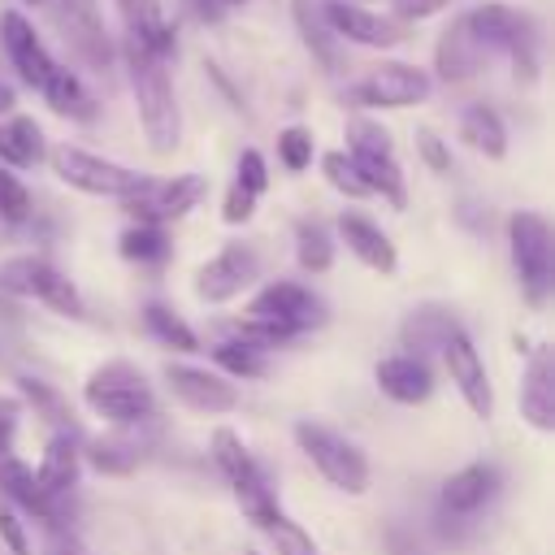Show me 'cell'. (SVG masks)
Here are the masks:
<instances>
[{"instance_id":"cell-1","label":"cell","mask_w":555,"mask_h":555,"mask_svg":"<svg viewBox=\"0 0 555 555\" xmlns=\"http://www.w3.org/2000/svg\"><path fill=\"white\" fill-rule=\"evenodd\" d=\"M121 61H126V74H130V91H134V104H139V121H143L147 147L160 152V156L173 152L178 139H182V121H178V100H173L165 61L152 48H143L134 35H126Z\"/></svg>"},{"instance_id":"cell-2","label":"cell","mask_w":555,"mask_h":555,"mask_svg":"<svg viewBox=\"0 0 555 555\" xmlns=\"http://www.w3.org/2000/svg\"><path fill=\"white\" fill-rule=\"evenodd\" d=\"M468 30L481 39L486 52H507L512 56V69L520 82H533L538 78V48H542V30H538V17L516 9V4H503V0H490V4H477L464 13Z\"/></svg>"},{"instance_id":"cell-3","label":"cell","mask_w":555,"mask_h":555,"mask_svg":"<svg viewBox=\"0 0 555 555\" xmlns=\"http://www.w3.org/2000/svg\"><path fill=\"white\" fill-rule=\"evenodd\" d=\"M82 399L95 416H104L113 425H139V421L156 416V395H152L147 377L126 360H113V364L95 369L82 386Z\"/></svg>"},{"instance_id":"cell-4","label":"cell","mask_w":555,"mask_h":555,"mask_svg":"<svg viewBox=\"0 0 555 555\" xmlns=\"http://www.w3.org/2000/svg\"><path fill=\"white\" fill-rule=\"evenodd\" d=\"M295 442L334 490H343V494H364L369 490V460L343 434H334V429H325L317 421H299L295 425Z\"/></svg>"},{"instance_id":"cell-5","label":"cell","mask_w":555,"mask_h":555,"mask_svg":"<svg viewBox=\"0 0 555 555\" xmlns=\"http://www.w3.org/2000/svg\"><path fill=\"white\" fill-rule=\"evenodd\" d=\"M0 291L22 295V299H39L52 312L74 317V321L87 317V304H82L78 286L52 260H43V256H13V260H4L0 264Z\"/></svg>"},{"instance_id":"cell-6","label":"cell","mask_w":555,"mask_h":555,"mask_svg":"<svg viewBox=\"0 0 555 555\" xmlns=\"http://www.w3.org/2000/svg\"><path fill=\"white\" fill-rule=\"evenodd\" d=\"M507 243H512V264H516V282H520L525 299L542 304L551 295V273H555L546 217L542 212H512L507 217Z\"/></svg>"},{"instance_id":"cell-7","label":"cell","mask_w":555,"mask_h":555,"mask_svg":"<svg viewBox=\"0 0 555 555\" xmlns=\"http://www.w3.org/2000/svg\"><path fill=\"white\" fill-rule=\"evenodd\" d=\"M204 191H208V182H204L199 173H173V178H147V173H143V182H139L121 204H126V212H130L134 221H143V225H165V221L186 217V212L204 199Z\"/></svg>"},{"instance_id":"cell-8","label":"cell","mask_w":555,"mask_h":555,"mask_svg":"<svg viewBox=\"0 0 555 555\" xmlns=\"http://www.w3.org/2000/svg\"><path fill=\"white\" fill-rule=\"evenodd\" d=\"M52 173H56L61 182H69L74 191L113 195V199H126V195L143 182L139 169H126V165H117V160H104V156L82 152V147H69V143L52 147Z\"/></svg>"},{"instance_id":"cell-9","label":"cell","mask_w":555,"mask_h":555,"mask_svg":"<svg viewBox=\"0 0 555 555\" xmlns=\"http://www.w3.org/2000/svg\"><path fill=\"white\" fill-rule=\"evenodd\" d=\"M212 460H217V468L225 473L234 499L243 503V512H247L251 520H264L269 512H278V503H273V494H269V481H264L260 464L251 460V451L243 447V438H238L234 429H217V434H212Z\"/></svg>"},{"instance_id":"cell-10","label":"cell","mask_w":555,"mask_h":555,"mask_svg":"<svg viewBox=\"0 0 555 555\" xmlns=\"http://www.w3.org/2000/svg\"><path fill=\"white\" fill-rule=\"evenodd\" d=\"M52 17H56V30L78 65H87L95 74H104L113 65V43H108L95 0H52Z\"/></svg>"},{"instance_id":"cell-11","label":"cell","mask_w":555,"mask_h":555,"mask_svg":"<svg viewBox=\"0 0 555 555\" xmlns=\"http://www.w3.org/2000/svg\"><path fill=\"white\" fill-rule=\"evenodd\" d=\"M425 95H429V74L403 61H382L347 91V100L360 108H412Z\"/></svg>"},{"instance_id":"cell-12","label":"cell","mask_w":555,"mask_h":555,"mask_svg":"<svg viewBox=\"0 0 555 555\" xmlns=\"http://www.w3.org/2000/svg\"><path fill=\"white\" fill-rule=\"evenodd\" d=\"M247 317L278 321V325L304 334V330H312V325L325 321V304H321V295H312V291L299 286V282H269V286H260V291L251 295Z\"/></svg>"},{"instance_id":"cell-13","label":"cell","mask_w":555,"mask_h":555,"mask_svg":"<svg viewBox=\"0 0 555 555\" xmlns=\"http://www.w3.org/2000/svg\"><path fill=\"white\" fill-rule=\"evenodd\" d=\"M442 360H447V373H451L460 399L468 403V412L486 421V416L494 412V390H490V377H486V364H481L473 338H468L460 325L447 334V343H442Z\"/></svg>"},{"instance_id":"cell-14","label":"cell","mask_w":555,"mask_h":555,"mask_svg":"<svg viewBox=\"0 0 555 555\" xmlns=\"http://www.w3.org/2000/svg\"><path fill=\"white\" fill-rule=\"evenodd\" d=\"M330 30L338 39H351V43H364V48H395L408 39V26H399L395 17H382L364 4H351V0H325L321 4Z\"/></svg>"},{"instance_id":"cell-15","label":"cell","mask_w":555,"mask_h":555,"mask_svg":"<svg viewBox=\"0 0 555 555\" xmlns=\"http://www.w3.org/2000/svg\"><path fill=\"white\" fill-rule=\"evenodd\" d=\"M251 282H256V256H251L243 243H230V247H221L208 264H199V273H195V295H199L204 304H225V299L243 295Z\"/></svg>"},{"instance_id":"cell-16","label":"cell","mask_w":555,"mask_h":555,"mask_svg":"<svg viewBox=\"0 0 555 555\" xmlns=\"http://www.w3.org/2000/svg\"><path fill=\"white\" fill-rule=\"evenodd\" d=\"M0 39H4V52H9L17 78H22L26 87L43 91V82H48L52 69H56V61H52V52L43 48V39L35 35V26H30L22 13L9 9V13L0 17Z\"/></svg>"},{"instance_id":"cell-17","label":"cell","mask_w":555,"mask_h":555,"mask_svg":"<svg viewBox=\"0 0 555 555\" xmlns=\"http://www.w3.org/2000/svg\"><path fill=\"white\" fill-rule=\"evenodd\" d=\"M165 382H169L173 399H182L186 408L208 412V416L230 412V408L238 403V390H234L225 377L208 373V369H191V364H173V360H169V364H165Z\"/></svg>"},{"instance_id":"cell-18","label":"cell","mask_w":555,"mask_h":555,"mask_svg":"<svg viewBox=\"0 0 555 555\" xmlns=\"http://www.w3.org/2000/svg\"><path fill=\"white\" fill-rule=\"evenodd\" d=\"M486 48H481V39L468 30V22H464V13L438 35V52H434V69H438V78L442 82H468V78H477L481 74V65H486Z\"/></svg>"},{"instance_id":"cell-19","label":"cell","mask_w":555,"mask_h":555,"mask_svg":"<svg viewBox=\"0 0 555 555\" xmlns=\"http://www.w3.org/2000/svg\"><path fill=\"white\" fill-rule=\"evenodd\" d=\"M520 416L542 434L555 429V356H551V347H533V356H529V369L520 382Z\"/></svg>"},{"instance_id":"cell-20","label":"cell","mask_w":555,"mask_h":555,"mask_svg":"<svg viewBox=\"0 0 555 555\" xmlns=\"http://www.w3.org/2000/svg\"><path fill=\"white\" fill-rule=\"evenodd\" d=\"M494 490H499V468L494 464H468V468H460L442 481V494H438L442 516L468 520L494 499Z\"/></svg>"},{"instance_id":"cell-21","label":"cell","mask_w":555,"mask_h":555,"mask_svg":"<svg viewBox=\"0 0 555 555\" xmlns=\"http://www.w3.org/2000/svg\"><path fill=\"white\" fill-rule=\"evenodd\" d=\"M338 238L347 243V251L351 256H360L373 273H395L399 269V251H395V243L386 238V230L382 225H373L369 217H360V212H343L338 217Z\"/></svg>"},{"instance_id":"cell-22","label":"cell","mask_w":555,"mask_h":555,"mask_svg":"<svg viewBox=\"0 0 555 555\" xmlns=\"http://www.w3.org/2000/svg\"><path fill=\"white\" fill-rule=\"evenodd\" d=\"M373 377H377L382 395H390L395 403H425L429 390H434V373H429V364H425L421 356H412V351L377 360Z\"/></svg>"},{"instance_id":"cell-23","label":"cell","mask_w":555,"mask_h":555,"mask_svg":"<svg viewBox=\"0 0 555 555\" xmlns=\"http://www.w3.org/2000/svg\"><path fill=\"white\" fill-rule=\"evenodd\" d=\"M35 486H39L52 503H61V499L78 486V447H74L69 434H56V438L48 442V451H43V460H39V468H35Z\"/></svg>"},{"instance_id":"cell-24","label":"cell","mask_w":555,"mask_h":555,"mask_svg":"<svg viewBox=\"0 0 555 555\" xmlns=\"http://www.w3.org/2000/svg\"><path fill=\"white\" fill-rule=\"evenodd\" d=\"M126 17V35H134L143 48H152L160 61L173 56V26L160 13V0H117Z\"/></svg>"},{"instance_id":"cell-25","label":"cell","mask_w":555,"mask_h":555,"mask_svg":"<svg viewBox=\"0 0 555 555\" xmlns=\"http://www.w3.org/2000/svg\"><path fill=\"white\" fill-rule=\"evenodd\" d=\"M0 494H9L17 507H26V512H35L39 520H61V503H52L39 486H35V473L9 451V455H0Z\"/></svg>"},{"instance_id":"cell-26","label":"cell","mask_w":555,"mask_h":555,"mask_svg":"<svg viewBox=\"0 0 555 555\" xmlns=\"http://www.w3.org/2000/svg\"><path fill=\"white\" fill-rule=\"evenodd\" d=\"M351 156V165H356V173L364 178V186H369V195H382L390 208H403L408 204V191H403V173H399V165H395V152H347Z\"/></svg>"},{"instance_id":"cell-27","label":"cell","mask_w":555,"mask_h":555,"mask_svg":"<svg viewBox=\"0 0 555 555\" xmlns=\"http://www.w3.org/2000/svg\"><path fill=\"white\" fill-rule=\"evenodd\" d=\"M291 13H295V26H299V39H304V48L317 56V65L321 69H338V35L330 30V22H325V13H321V4L317 0H295L291 4Z\"/></svg>"},{"instance_id":"cell-28","label":"cell","mask_w":555,"mask_h":555,"mask_svg":"<svg viewBox=\"0 0 555 555\" xmlns=\"http://www.w3.org/2000/svg\"><path fill=\"white\" fill-rule=\"evenodd\" d=\"M460 139L490 160H503V152H507V126L490 104H468L460 113Z\"/></svg>"},{"instance_id":"cell-29","label":"cell","mask_w":555,"mask_h":555,"mask_svg":"<svg viewBox=\"0 0 555 555\" xmlns=\"http://www.w3.org/2000/svg\"><path fill=\"white\" fill-rule=\"evenodd\" d=\"M0 160L13 169H30L35 160H43V130L35 126V117L0 121Z\"/></svg>"},{"instance_id":"cell-30","label":"cell","mask_w":555,"mask_h":555,"mask_svg":"<svg viewBox=\"0 0 555 555\" xmlns=\"http://www.w3.org/2000/svg\"><path fill=\"white\" fill-rule=\"evenodd\" d=\"M43 100H48V108L61 113V117H78V121H87V117L95 113V104H91L87 87L78 82V74L61 69V65H56L52 78L43 82Z\"/></svg>"},{"instance_id":"cell-31","label":"cell","mask_w":555,"mask_h":555,"mask_svg":"<svg viewBox=\"0 0 555 555\" xmlns=\"http://www.w3.org/2000/svg\"><path fill=\"white\" fill-rule=\"evenodd\" d=\"M451 330H455V321L442 308H421L403 321V347H412V356L425 351V347H442Z\"/></svg>"},{"instance_id":"cell-32","label":"cell","mask_w":555,"mask_h":555,"mask_svg":"<svg viewBox=\"0 0 555 555\" xmlns=\"http://www.w3.org/2000/svg\"><path fill=\"white\" fill-rule=\"evenodd\" d=\"M295 256H299V264L308 273H325L334 264V238H330V230L321 221H299V230H295Z\"/></svg>"},{"instance_id":"cell-33","label":"cell","mask_w":555,"mask_h":555,"mask_svg":"<svg viewBox=\"0 0 555 555\" xmlns=\"http://www.w3.org/2000/svg\"><path fill=\"white\" fill-rule=\"evenodd\" d=\"M143 321H147V330H152L165 347H173V351H199L195 330H191L173 308H165V304H147V308H143Z\"/></svg>"},{"instance_id":"cell-34","label":"cell","mask_w":555,"mask_h":555,"mask_svg":"<svg viewBox=\"0 0 555 555\" xmlns=\"http://www.w3.org/2000/svg\"><path fill=\"white\" fill-rule=\"evenodd\" d=\"M256 529H264V533H269V542L278 546V555H317L312 533H308L304 525H295L282 507H278V512H269L264 520H256Z\"/></svg>"},{"instance_id":"cell-35","label":"cell","mask_w":555,"mask_h":555,"mask_svg":"<svg viewBox=\"0 0 555 555\" xmlns=\"http://www.w3.org/2000/svg\"><path fill=\"white\" fill-rule=\"evenodd\" d=\"M117 247H121V256L126 260H139V264H160L165 256H169V238H165V230L160 225H130L121 238H117Z\"/></svg>"},{"instance_id":"cell-36","label":"cell","mask_w":555,"mask_h":555,"mask_svg":"<svg viewBox=\"0 0 555 555\" xmlns=\"http://www.w3.org/2000/svg\"><path fill=\"white\" fill-rule=\"evenodd\" d=\"M212 360H217L230 377H264V373H269L264 351H256V347H247V343H234V338L217 343V347H212Z\"/></svg>"},{"instance_id":"cell-37","label":"cell","mask_w":555,"mask_h":555,"mask_svg":"<svg viewBox=\"0 0 555 555\" xmlns=\"http://www.w3.org/2000/svg\"><path fill=\"white\" fill-rule=\"evenodd\" d=\"M230 338H234V343H247V347H256V351H264V347L291 343V338H299V334H295V330H286V325H278V321L247 317V321H234V325H230Z\"/></svg>"},{"instance_id":"cell-38","label":"cell","mask_w":555,"mask_h":555,"mask_svg":"<svg viewBox=\"0 0 555 555\" xmlns=\"http://www.w3.org/2000/svg\"><path fill=\"white\" fill-rule=\"evenodd\" d=\"M321 169H325V182H330L334 191H343V195H351V199H364V195H369V186H364V178L356 173V165H351L347 152H325V156H321Z\"/></svg>"},{"instance_id":"cell-39","label":"cell","mask_w":555,"mask_h":555,"mask_svg":"<svg viewBox=\"0 0 555 555\" xmlns=\"http://www.w3.org/2000/svg\"><path fill=\"white\" fill-rule=\"evenodd\" d=\"M134 460H139V447L126 442V438H100V442L91 447V464L104 468V473H130Z\"/></svg>"},{"instance_id":"cell-40","label":"cell","mask_w":555,"mask_h":555,"mask_svg":"<svg viewBox=\"0 0 555 555\" xmlns=\"http://www.w3.org/2000/svg\"><path fill=\"white\" fill-rule=\"evenodd\" d=\"M278 156H282V165H286L291 173L308 169V165H312V134H308L304 126H286V130L278 134Z\"/></svg>"},{"instance_id":"cell-41","label":"cell","mask_w":555,"mask_h":555,"mask_svg":"<svg viewBox=\"0 0 555 555\" xmlns=\"http://www.w3.org/2000/svg\"><path fill=\"white\" fill-rule=\"evenodd\" d=\"M0 217L13 221V225L30 217V191H26L4 165H0Z\"/></svg>"},{"instance_id":"cell-42","label":"cell","mask_w":555,"mask_h":555,"mask_svg":"<svg viewBox=\"0 0 555 555\" xmlns=\"http://www.w3.org/2000/svg\"><path fill=\"white\" fill-rule=\"evenodd\" d=\"M22 395H30V399H35V403L48 412V421H56V425H61V434H69V438H74V421H69V408H65V403H61V399H56V395L43 386V382H30V377H22Z\"/></svg>"},{"instance_id":"cell-43","label":"cell","mask_w":555,"mask_h":555,"mask_svg":"<svg viewBox=\"0 0 555 555\" xmlns=\"http://www.w3.org/2000/svg\"><path fill=\"white\" fill-rule=\"evenodd\" d=\"M347 147L351 152H390V134L377 126V121H351L347 126Z\"/></svg>"},{"instance_id":"cell-44","label":"cell","mask_w":555,"mask_h":555,"mask_svg":"<svg viewBox=\"0 0 555 555\" xmlns=\"http://www.w3.org/2000/svg\"><path fill=\"white\" fill-rule=\"evenodd\" d=\"M243 191H251V195H260L264 186H269V169H264V156L256 152V147H247L243 156H238V178H234Z\"/></svg>"},{"instance_id":"cell-45","label":"cell","mask_w":555,"mask_h":555,"mask_svg":"<svg viewBox=\"0 0 555 555\" xmlns=\"http://www.w3.org/2000/svg\"><path fill=\"white\" fill-rule=\"evenodd\" d=\"M451 0H390V17L399 22V26H408V22H421V17H434V13H442Z\"/></svg>"},{"instance_id":"cell-46","label":"cell","mask_w":555,"mask_h":555,"mask_svg":"<svg viewBox=\"0 0 555 555\" xmlns=\"http://www.w3.org/2000/svg\"><path fill=\"white\" fill-rule=\"evenodd\" d=\"M416 147H421V156H425V165L434 173H447L451 169V152H447V143L434 130H416Z\"/></svg>"},{"instance_id":"cell-47","label":"cell","mask_w":555,"mask_h":555,"mask_svg":"<svg viewBox=\"0 0 555 555\" xmlns=\"http://www.w3.org/2000/svg\"><path fill=\"white\" fill-rule=\"evenodd\" d=\"M251 212H256V195H251V191H243V186L234 182V186H230V195H225V204H221V217H225L230 225H243Z\"/></svg>"},{"instance_id":"cell-48","label":"cell","mask_w":555,"mask_h":555,"mask_svg":"<svg viewBox=\"0 0 555 555\" xmlns=\"http://www.w3.org/2000/svg\"><path fill=\"white\" fill-rule=\"evenodd\" d=\"M0 538H4V546H9L13 555H30L26 533H22V520H17V512H13V507H0Z\"/></svg>"},{"instance_id":"cell-49","label":"cell","mask_w":555,"mask_h":555,"mask_svg":"<svg viewBox=\"0 0 555 555\" xmlns=\"http://www.w3.org/2000/svg\"><path fill=\"white\" fill-rule=\"evenodd\" d=\"M17 399H0V455L13 451V429H17Z\"/></svg>"},{"instance_id":"cell-50","label":"cell","mask_w":555,"mask_h":555,"mask_svg":"<svg viewBox=\"0 0 555 555\" xmlns=\"http://www.w3.org/2000/svg\"><path fill=\"white\" fill-rule=\"evenodd\" d=\"M9 108H13V87L0 78V113H9Z\"/></svg>"},{"instance_id":"cell-51","label":"cell","mask_w":555,"mask_h":555,"mask_svg":"<svg viewBox=\"0 0 555 555\" xmlns=\"http://www.w3.org/2000/svg\"><path fill=\"white\" fill-rule=\"evenodd\" d=\"M52 555H87V551H82L78 542H56V551H52Z\"/></svg>"},{"instance_id":"cell-52","label":"cell","mask_w":555,"mask_h":555,"mask_svg":"<svg viewBox=\"0 0 555 555\" xmlns=\"http://www.w3.org/2000/svg\"><path fill=\"white\" fill-rule=\"evenodd\" d=\"M26 4H43V0H26Z\"/></svg>"},{"instance_id":"cell-53","label":"cell","mask_w":555,"mask_h":555,"mask_svg":"<svg viewBox=\"0 0 555 555\" xmlns=\"http://www.w3.org/2000/svg\"><path fill=\"white\" fill-rule=\"evenodd\" d=\"M225 4H238V0H225Z\"/></svg>"}]
</instances>
